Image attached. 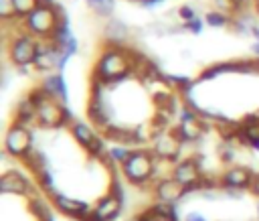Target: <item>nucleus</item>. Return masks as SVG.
<instances>
[{
    "label": "nucleus",
    "instance_id": "obj_1",
    "mask_svg": "<svg viewBox=\"0 0 259 221\" xmlns=\"http://www.w3.org/2000/svg\"><path fill=\"white\" fill-rule=\"evenodd\" d=\"M144 61L146 59L142 55H136L117 45H107L95 63L93 81H99L105 85L117 83V81L125 79L132 71H138L144 65Z\"/></svg>",
    "mask_w": 259,
    "mask_h": 221
},
{
    "label": "nucleus",
    "instance_id": "obj_2",
    "mask_svg": "<svg viewBox=\"0 0 259 221\" xmlns=\"http://www.w3.org/2000/svg\"><path fill=\"white\" fill-rule=\"evenodd\" d=\"M121 174L132 185H146L156 174V154L150 150H132L121 164Z\"/></svg>",
    "mask_w": 259,
    "mask_h": 221
},
{
    "label": "nucleus",
    "instance_id": "obj_3",
    "mask_svg": "<svg viewBox=\"0 0 259 221\" xmlns=\"http://www.w3.org/2000/svg\"><path fill=\"white\" fill-rule=\"evenodd\" d=\"M63 16L61 6H36L28 16L22 18V28L36 36V39H49L53 30L57 28L59 20Z\"/></svg>",
    "mask_w": 259,
    "mask_h": 221
},
{
    "label": "nucleus",
    "instance_id": "obj_4",
    "mask_svg": "<svg viewBox=\"0 0 259 221\" xmlns=\"http://www.w3.org/2000/svg\"><path fill=\"white\" fill-rule=\"evenodd\" d=\"M36 49H38V41L36 36L28 34L26 30L20 32V34H14L10 39V45H8V57H10V63L14 67H28L34 63V57H36Z\"/></svg>",
    "mask_w": 259,
    "mask_h": 221
},
{
    "label": "nucleus",
    "instance_id": "obj_5",
    "mask_svg": "<svg viewBox=\"0 0 259 221\" xmlns=\"http://www.w3.org/2000/svg\"><path fill=\"white\" fill-rule=\"evenodd\" d=\"M73 122L75 120L71 118L67 105H63L53 97H47L42 103L36 105V124L42 128H59L63 124H73Z\"/></svg>",
    "mask_w": 259,
    "mask_h": 221
},
{
    "label": "nucleus",
    "instance_id": "obj_6",
    "mask_svg": "<svg viewBox=\"0 0 259 221\" xmlns=\"http://www.w3.org/2000/svg\"><path fill=\"white\" fill-rule=\"evenodd\" d=\"M32 150V134L26 126L14 122L4 134V152L12 158L22 160Z\"/></svg>",
    "mask_w": 259,
    "mask_h": 221
},
{
    "label": "nucleus",
    "instance_id": "obj_7",
    "mask_svg": "<svg viewBox=\"0 0 259 221\" xmlns=\"http://www.w3.org/2000/svg\"><path fill=\"white\" fill-rule=\"evenodd\" d=\"M255 172H251L247 166H231L219 176V185L223 187L225 193L237 195L241 191H249L253 185Z\"/></svg>",
    "mask_w": 259,
    "mask_h": 221
},
{
    "label": "nucleus",
    "instance_id": "obj_8",
    "mask_svg": "<svg viewBox=\"0 0 259 221\" xmlns=\"http://www.w3.org/2000/svg\"><path fill=\"white\" fill-rule=\"evenodd\" d=\"M178 182H182L188 191H194V189H200V182L204 178L202 170H200V164L196 158H186V160H180L172 166V174Z\"/></svg>",
    "mask_w": 259,
    "mask_h": 221
},
{
    "label": "nucleus",
    "instance_id": "obj_9",
    "mask_svg": "<svg viewBox=\"0 0 259 221\" xmlns=\"http://www.w3.org/2000/svg\"><path fill=\"white\" fill-rule=\"evenodd\" d=\"M59 61H61V51H59V47H57L51 39H42V41L38 43V49H36V57H34L32 67H34L36 71L51 73V71L59 69Z\"/></svg>",
    "mask_w": 259,
    "mask_h": 221
},
{
    "label": "nucleus",
    "instance_id": "obj_10",
    "mask_svg": "<svg viewBox=\"0 0 259 221\" xmlns=\"http://www.w3.org/2000/svg\"><path fill=\"white\" fill-rule=\"evenodd\" d=\"M121 205L123 201L109 193L97 201V205L91 209V213L83 221H113L121 213Z\"/></svg>",
    "mask_w": 259,
    "mask_h": 221
},
{
    "label": "nucleus",
    "instance_id": "obj_11",
    "mask_svg": "<svg viewBox=\"0 0 259 221\" xmlns=\"http://www.w3.org/2000/svg\"><path fill=\"white\" fill-rule=\"evenodd\" d=\"M152 152L162 158V160H174L180 152V138L174 134V132H160L156 136H152Z\"/></svg>",
    "mask_w": 259,
    "mask_h": 221
},
{
    "label": "nucleus",
    "instance_id": "obj_12",
    "mask_svg": "<svg viewBox=\"0 0 259 221\" xmlns=\"http://www.w3.org/2000/svg\"><path fill=\"white\" fill-rule=\"evenodd\" d=\"M53 205H55V209L59 211V213H63V215H67V217H73V219H77V221H83L89 213H91V207L85 203V201H81V199H75V197H67V195H55L53 199Z\"/></svg>",
    "mask_w": 259,
    "mask_h": 221
},
{
    "label": "nucleus",
    "instance_id": "obj_13",
    "mask_svg": "<svg viewBox=\"0 0 259 221\" xmlns=\"http://www.w3.org/2000/svg\"><path fill=\"white\" fill-rule=\"evenodd\" d=\"M186 193H190L182 182H178L174 176H168V178H160L156 180L154 185V197L160 201V203H176L180 201L182 197H186Z\"/></svg>",
    "mask_w": 259,
    "mask_h": 221
},
{
    "label": "nucleus",
    "instance_id": "obj_14",
    "mask_svg": "<svg viewBox=\"0 0 259 221\" xmlns=\"http://www.w3.org/2000/svg\"><path fill=\"white\" fill-rule=\"evenodd\" d=\"M40 87L47 91L49 97H53V99L61 101L63 105H67V101H69V91H67V81H65V77H63L61 73H47V75L42 77Z\"/></svg>",
    "mask_w": 259,
    "mask_h": 221
},
{
    "label": "nucleus",
    "instance_id": "obj_15",
    "mask_svg": "<svg viewBox=\"0 0 259 221\" xmlns=\"http://www.w3.org/2000/svg\"><path fill=\"white\" fill-rule=\"evenodd\" d=\"M30 191L28 178L18 170H6L0 176V193L2 195H26Z\"/></svg>",
    "mask_w": 259,
    "mask_h": 221
},
{
    "label": "nucleus",
    "instance_id": "obj_16",
    "mask_svg": "<svg viewBox=\"0 0 259 221\" xmlns=\"http://www.w3.org/2000/svg\"><path fill=\"white\" fill-rule=\"evenodd\" d=\"M105 41L109 45H117V47H123V41H127V34H130V28L121 22V20H115V18H109L107 24H105Z\"/></svg>",
    "mask_w": 259,
    "mask_h": 221
},
{
    "label": "nucleus",
    "instance_id": "obj_17",
    "mask_svg": "<svg viewBox=\"0 0 259 221\" xmlns=\"http://www.w3.org/2000/svg\"><path fill=\"white\" fill-rule=\"evenodd\" d=\"M14 122L28 126L30 122H36V105L32 103V99L26 95L16 103V112H14Z\"/></svg>",
    "mask_w": 259,
    "mask_h": 221
},
{
    "label": "nucleus",
    "instance_id": "obj_18",
    "mask_svg": "<svg viewBox=\"0 0 259 221\" xmlns=\"http://www.w3.org/2000/svg\"><path fill=\"white\" fill-rule=\"evenodd\" d=\"M51 203H53V201H51ZM51 203H49L42 195H34V197H30L28 205H30V213L36 217V221H53Z\"/></svg>",
    "mask_w": 259,
    "mask_h": 221
},
{
    "label": "nucleus",
    "instance_id": "obj_19",
    "mask_svg": "<svg viewBox=\"0 0 259 221\" xmlns=\"http://www.w3.org/2000/svg\"><path fill=\"white\" fill-rule=\"evenodd\" d=\"M24 162H26V166H28V170H32V174L36 176V174H40L42 170H47L49 166V162H47V158H45V154L40 152V150H36V148H32L24 158H22Z\"/></svg>",
    "mask_w": 259,
    "mask_h": 221
},
{
    "label": "nucleus",
    "instance_id": "obj_20",
    "mask_svg": "<svg viewBox=\"0 0 259 221\" xmlns=\"http://www.w3.org/2000/svg\"><path fill=\"white\" fill-rule=\"evenodd\" d=\"M204 22H206V26L221 28V26L231 24V22H233V18H231V16H227V14H225V10H208V12L204 14Z\"/></svg>",
    "mask_w": 259,
    "mask_h": 221
},
{
    "label": "nucleus",
    "instance_id": "obj_21",
    "mask_svg": "<svg viewBox=\"0 0 259 221\" xmlns=\"http://www.w3.org/2000/svg\"><path fill=\"white\" fill-rule=\"evenodd\" d=\"M85 2H87V6H89L95 14L105 16V18H109V16L113 14V8H115V2H113V0H85Z\"/></svg>",
    "mask_w": 259,
    "mask_h": 221
},
{
    "label": "nucleus",
    "instance_id": "obj_22",
    "mask_svg": "<svg viewBox=\"0 0 259 221\" xmlns=\"http://www.w3.org/2000/svg\"><path fill=\"white\" fill-rule=\"evenodd\" d=\"M132 154V150L125 146V144H117V146H111V148H107V158L113 162V164H123V160L127 158Z\"/></svg>",
    "mask_w": 259,
    "mask_h": 221
},
{
    "label": "nucleus",
    "instance_id": "obj_23",
    "mask_svg": "<svg viewBox=\"0 0 259 221\" xmlns=\"http://www.w3.org/2000/svg\"><path fill=\"white\" fill-rule=\"evenodd\" d=\"M12 2H14L16 18H24V16H28V14L40 4V0H12Z\"/></svg>",
    "mask_w": 259,
    "mask_h": 221
},
{
    "label": "nucleus",
    "instance_id": "obj_24",
    "mask_svg": "<svg viewBox=\"0 0 259 221\" xmlns=\"http://www.w3.org/2000/svg\"><path fill=\"white\" fill-rule=\"evenodd\" d=\"M16 16V10H14V2L12 0H0V18L4 22H8L10 18Z\"/></svg>",
    "mask_w": 259,
    "mask_h": 221
},
{
    "label": "nucleus",
    "instance_id": "obj_25",
    "mask_svg": "<svg viewBox=\"0 0 259 221\" xmlns=\"http://www.w3.org/2000/svg\"><path fill=\"white\" fill-rule=\"evenodd\" d=\"M204 18H200V16H196V18H192V20H188V22H184L182 26H184V30H188V32H192V34H200L202 32V28H204Z\"/></svg>",
    "mask_w": 259,
    "mask_h": 221
},
{
    "label": "nucleus",
    "instance_id": "obj_26",
    "mask_svg": "<svg viewBox=\"0 0 259 221\" xmlns=\"http://www.w3.org/2000/svg\"><path fill=\"white\" fill-rule=\"evenodd\" d=\"M176 16H178L182 22H188V20L196 18V8H192V6L184 4V6H180V8L176 10Z\"/></svg>",
    "mask_w": 259,
    "mask_h": 221
},
{
    "label": "nucleus",
    "instance_id": "obj_27",
    "mask_svg": "<svg viewBox=\"0 0 259 221\" xmlns=\"http://www.w3.org/2000/svg\"><path fill=\"white\" fill-rule=\"evenodd\" d=\"M186 221H206V217H204L202 213L192 211V213H188V215H186Z\"/></svg>",
    "mask_w": 259,
    "mask_h": 221
},
{
    "label": "nucleus",
    "instance_id": "obj_28",
    "mask_svg": "<svg viewBox=\"0 0 259 221\" xmlns=\"http://www.w3.org/2000/svg\"><path fill=\"white\" fill-rule=\"evenodd\" d=\"M247 2H249V0H231V8L237 10V12H241V8H243Z\"/></svg>",
    "mask_w": 259,
    "mask_h": 221
},
{
    "label": "nucleus",
    "instance_id": "obj_29",
    "mask_svg": "<svg viewBox=\"0 0 259 221\" xmlns=\"http://www.w3.org/2000/svg\"><path fill=\"white\" fill-rule=\"evenodd\" d=\"M255 197H259V174H255V178H253V185H251V189H249Z\"/></svg>",
    "mask_w": 259,
    "mask_h": 221
},
{
    "label": "nucleus",
    "instance_id": "obj_30",
    "mask_svg": "<svg viewBox=\"0 0 259 221\" xmlns=\"http://www.w3.org/2000/svg\"><path fill=\"white\" fill-rule=\"evenodd\" d=\"M255 10H257V14H259V0H255Z\"/></svg>",
    "mask_w": 259,
    "mask_h": 221
},
{
    "label": "nucleus",
    "instance_id": "obj_31",
    "mask_svg": "<svg viewBox=\"0 0 259 221\" xmlns=\"http://www.w3.org/2000/svg\"><path fill=\"white\" fill-rule=\"evenodd\" d=\"M257 217H259V205H257Z\"/></svg>",
    "mask_w": 259,
    "mask_h": 221
}]
</instances>
